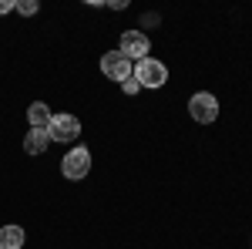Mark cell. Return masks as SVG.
<instances>
[{
	"label": "cell",
	"instance_id": "8",
	"mask_svg": "<svg viewBox=\"0 0 252 249\" xmlns=\"http://www.w3.org/2000/svg\"><path fill=\"white\" fill-rule=\"evenodd\" d=\"M24 243H27V236H24L20 226H3L0 229V249H20Z\"/></svg>",
	"mask_w": 252,
	"mask_h": 249
},
{
	"label": "cell",
	"instance_id": "11",
	"mask_svg": "<svg viewBox=\"0 0 252 249\" xmlns=\"http://www.w3.org/2000/svg\"><path fill=\"white\" fill-rule=\"evenodd\" d=\"M121 88H125V95H138V91H141V84H138L135 77H128V81H125Z\"/></svg>",
	"mask_w": 252,
	"mask_h": 249
},
{
	"label": "cell",
	"instance_id": "7",
	"mask_svg": "<svg viewBox=\"0 0 252 249\" xmlns=\"http://www.w3.org/2000/svg\"><path fill=\"white\" fill-rule=\"evenodd\" d=\"M51 108L44 105V101H34L31 108H27V121H31V128H37V132H47L51 128Z\"/></svg>",
	"mask_w": 252,
	"mask_h": 249
},
{
	"label": "cell",
	"instance_id": "9",
	"mask_svg": "<svg viewBox=\"0 0 252 249\" xmlns=\"http://www.w3.org/2000/svg\"><path fill=\"white\" fill-rule=\"evenodd\" d=\"M47 145H51L47 132H37V128H31V132H27V138H24L27 155H44V148H47Z\"/></svg>",
	"mask_w": 252,
	"mask_h": 249
},
{
	"label": "cell",
	"instance_id": "1",
	"mask_svg": "<svg viewBox=\"0 0 252 249\" xmlns=\"http://www.w3.org/2000/svg\"><path fill=\"white\" fill-rule=\"evenodd\" d=\"M141 88H161L165 81H168V68L155 58H145V61H135V71H131Z\"/></svg>",
	"mask_w": 252,
	"mask_h": 249
},
{
	"label": "cell",
	"instance_id": "2",
	"mask_svg": "<svg viewBox=\"0 0 252 249\" xmlns=\"http://www.w3.org/2000/svg\"><path fill=\"white\" fill-rule=\"evenodd\" d=\"M189 115L198 125H212L215 118H219V101H215L212 91H198V95L189 98Z\"/></svg>",
	"mask_w": 252,
	"mask_h": 249
},
{
	"label": "cell",
	"instance_id": "12",
	"mask_svg": "<svg viewBox=\"0 0 252 249\" xmlns=\"http://www.w3.org/2000/svg\"><path fill=\"white\" fill-rule=\"evenodd\" d=\"M14 10V0H0V14H10Z\"/></svg>",
	"mask_w": 252,
	"mask_h": 249
},
{
	"label": "cell",
	"instance_id": "4",
	"mask_svg": "<svg viewBox=\"0 0 252 249\" xmlns=\"http://www.w3.org/2000/svg\"><path fill=\"white\" fill-rule=\"evenodd\" d=\"M101 71L108 74V81H128L131 77V71H135V64L125 58L121 51H108V54H101Z\"/></svg>",
	"mask_w": 252,
	"mask_h": 249
},
{
	"label": "cell",
	"instance_id": "10",
	"mask_svg": "<svg viewBox=\"0 0 252 249\" xmlns=\"http://www.w3.org/2000/svg\"><path fill=\"white\" fill-rule=\"evenodd\" d=\"M14 10H20L24 17H31V14H37V10H40V3H37V0H17Z\"/></svg>",
	"mask_w": 252,
	"mask_h": 249
},
{
	"label": "cell",
	"instance_id": "3",
	"mask_svg": "<svg viewBox=\"0 0 252 249\" xmlns=\"http://www.w3.org/2000/svg\"><path fill=\"white\" fill-rule=\"evenodd\" d=\"M61 172H64V178H84V175L91 172V152L84 148V145H78V148H71V152L64 155V162H61Z\"/></svg>",
	"mask_w": 252,
	"mask_h": 249
},
{
	"label": "cell",
	"instance_id": "6",
	"mask_svg": "<svg viewBox=\"0 0 252 249\" xmlns=\"http://www.w3.org/2000/svg\"><path fill=\"white\" fill-rule=\"evenodd\" d=\"M118 51H121L128 61H145L148 51H152V40H148V34H141V31H125Z\"/></svg>",
	"mask_w": 252,
	"mask_h": 249
},
{
	"label": "cell",
	"instance_id": "5",
	"mask_svg": "<svg viewBox=\"0 0 252 249\" xmlns=\"http://www.w3.org/2000/svg\"><path fill=\"white\" fill-rule=\"evenodd\" d=\"M78 135H81V121L74 115L61 111V115L51 118V128H47V138L51 142H74Z\"/></svg>",
	"mask_w": 252,
	"mask_h": 249
}]
</instances>
